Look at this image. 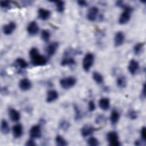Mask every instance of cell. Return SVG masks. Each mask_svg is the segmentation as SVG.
Masks as SVG:
<instances>
[{
    "label": "cell",
    "instance_id": "1",
    "mask_svg": "<svg viewBox=\"0 0 146 146\" xmlns=\"http://www.w3.org/2000/svg\"><path fill=\"white\" fill-rule=\"evenodd\" d=\"M29 56L31 64L34 66H43L47 64V58L41 55L38 50L35 47H33L29 52Z\"/></svg>",
    "mask_w": 146,
    "mask_h": 146
},
{
    "label": "cell",
    "instance_id": "2",
    "mask_svg": "<svg viewBox=\"0 0 146 146\" xmlns=\"http://www.w3.org/2000/svg\"><path fill=\"white\" fill-rule=\"evenodd\" d=\"M94 62V55L93 54L88 52L84 56L83 62H82V66L83 68L86 72H88L92 66Z\"/></svg>",
    "mask_w": 146,
    "mask_h": 146
},
{
    "label": "cell",
    "instance_id": "3",
    "mask_svg": "<svg viewBox=\"0 0 146 146\" xmlns=\"http://www.w3.org/2000/svg\"><path fill=\"white\" fill-rule=\"evenodd\" d=\"M76 83V79L73 76H68L60 79L59 83L60 86L65 90H68L74 87Z\"/></svg>",
    "mask_w": 146,
    "mask_h": 146
},
{
    "label": "cell",
    "instance_id": "4",
    "mask_svg": "<svg viewBox=\"0 0 146 146\" xmlns=\"http://www.w3.org/2000/svg\"><path fill=\"white\" fill-rule=\"evenodd\" d=\"M107 140L110 145L119 146L121 145L117 133L115 131H110L107 135Z\"/></svg>",
    "mask_w": 146,
    "mask_h": 146
},
{
    "label": "cell",
    "instance_id": "5",
    "mask_svg": "<svg viewBox=\"0 0 146 146\" xmlns=\"http://www.w3.org/2000/svg\"><path fill=\"white\" fill-rule=\"evenodd\" d=\"M30 136L31 139H38L42 135V131L41 128L39 125H34L31 127L30 131Z\"/></svg>",
    "mask_w": 146,
    "mask_h": 146
},
{
    "label": "cell",
    "instance_id": "6",
    "mask_svg": "<svg viewBox=\"0 0 146 146\" xmlns=\"http://www.w3.org/2000/svg\"><path fill=\"white\" fill-rule=\"evenodd\" d=\"M99 13V9L96 6L90 7L87 13V18L91 22H94L97 18Z\"/></svg>",
    "mask_w": 146,
    "mask_h": 146
},
{
    "label": "cell",
    "instance_id": "7",
    "mask_svg": "<svg viewBox=\"0 0 146 146\" xmlns=\"http://www.w3.org/2000/svg\"><path fill=\"white\" fill-rule=\"evenodd\" d=\"M27 31L28 34L31 36L36 35L39 31V26L35 21H31L29 23L27 27Z\"/></svg>",
    "mask_w": 146,
    "mask_h": 146
},
{
    "label": "cell",
    "instance_id": "8",
    "mask_svg": "<svg viewBox=\"0 0 146 146\" xmlns=\"http://www.w3.org/2000/svg\"><path fill=\"white\" fill-rule=\"evenodd\" d=\"M19 87L23 91H29L32 87L31 81L27 78H23L19 82Z\"/></svg>",
    "mask_w": 146,
    "mask_h": 146
},
{
    "label": "cell",
    "instance_id": "9",
    "mask_svg": "<svg viewBox=\"0 0 146 146\" xmlns=\"http://www.w3.org/2000/svg\"><path fill=\"white\" fill-rule=\"evenodd\" d=\"M132 11L129 10H124L119 18V23L120 25H125L131 19V13Z\"/></svg>",
    "mask_w": 146,
    "mask_h": 146
},
{
    "label": "cell",
    "instance_id": "10",
    "mask_svg": "<svg viewBox=\"0 0 146 146\" xmlns=\"http://www.w3.org/2000/svg\"><path fill=\"white\" fill-rule=\"evenodd\" d=\"M95 131V128L93 126L89 124H86L82 127L80 129V133L83 137H87L92 135Z\"/></svg>",
    "mask_w": 146,
    "mask_h": 146
},
{
    "label": "cell",
    "instance_id": "11",
    "mask_svg": "<svg viewBox=\"0 0 146 146\" xmlns=\"http://www.w3.org/2000/svg\"><path fill=\"white\" fill-rule=\"evenodd\" d=\"M125 40V35L122 31H118L116 33L114 37V44L116 47L121 46Z\"/></svg>",
    "mask_w": 146,
    "mask_h": 146
},
{
    "label": "cell",
    "instance_id": "12",
    "mask_svg": "<svg viewBox=\"0 0 146 146\" xmlns=\"http://www.w3.org/2000/svg\"><path fill=\"white\" fill-rule=\"evenodd\" d=\"M17 26L15 22H10L7 25H5L3 26L2 30L4 33V34L9 35L11 34L16 29Z\"/></svg>",
    "mask_w": 146,
    "mask_h": 146
},
{
    "label": "cell",
    "instance_id": "13",
    "mask_svg": "<svg viewBox=\"0 0 146 146\" xmlns=\"http://www.w3.org/2000/svg\"><path fill=\"white\" fill-rule=\"evenodd\" d=\"M139 68V63L137 60L135 59H132L129 61L128 66V69L129 73L131 75H134L137 71Z\"/></svg>",
    "mask_w": 146,
    "mask_h": 146
},
{
    "label": "cell",
    "instance_id": "14",
    "mask_svg": "<svg viewBox=\"0 0 146 146\" xmlns=\"http://www.w3.org/2000/svg\"><path fill=\"white\" fill-rule=\"evenodd\" d=\"M58 46H59V43L57 42H54L49 44L46 50L47 54L49 56H53L56 53L57 49L58 48Z\"/></svg>",
    "mask_w": 146,
    "mask_h": 146
},
{
    "label": "cell",
    "instance_id": "15",
    "mask_svg": "<svg viewBox=\"0 0 146 146\" xmlns=\"http://www.w3.org/2000/svg\"><path fill=\"white\" fill-rule=\"evenodd\" d=\"M12 131L13 136L15 138L18 139L21 137L23 134V127L22 124L19 123L15 124L12 128Z\"/></svg>",
    "mask_w": 146,
    "mask_h": 146
},
{
    "label": "cell",
    "instance_id": "16",
    "mask_svg": "<svg viewBox=\"0 0 146 146\" xmlns=\"http://www.w3.org/2000/svg\"><path fill=\"white\" fill-rule=\"evenodd\" d=\"M59 95L58 92L55 90H48L47 92L46 102L47 103H52L58 99Z\"/></svg>",
    "mask_w": 146,
    "mask_h": 146
},
{
    "label": "cell",
    "instance_id": "17",
    "mask_svg": "<svg viewBox=\"0 0 146 146\" xmlns=\"http://www.w3.org/2000/svg\"><path fill=\"white\" fill-rule=\"evenodd\" d=\"M38 15L40 19L42 21H46L50 18L51 15V11L46 9L40 8L38 11Z\"/></svg>",
    "mask_w": 146,
    "mask_h": 146
},
{
    "label": "cell",
    "instance_id": "18",
    "mask_svg": "<svg viewBox=\"0 0 146 146\" xmlns=\"http://www.w3.org/2000/svg\"><path fill=\"white\" fill-rule=\"evenodd\" d=\"M9 116L12 121L17 122L19 120L21 115L19 111L14 108H10L9 110Z\"/></svg>",
    "mask_w": 146,
    "mask_h": 146
},
{
    "label": "cell",
    "instance_id": "19",
    "mask_svg": "<svg viewBox=\"0 0 146 146\" xmlns=\"http://www.w3.org/2000/svg\"><path fill=\"white\" fill-rule=\"evenodd\" d=\"M98 104L102 110L107 111L110 107V99L107 98H102L99 100Z\"/></svg>",
    "mask_w": 146,
    "mask_h": 146
},
{
    "label": "cell",
    "instance_id": "20",
    "mask_svg": "<svg viewBox=\"0 0 146 146\" xmlns=\"http://www.w3.org/2000/svg\"><path fill=\"white\" fill-rule=\"evenodd\" d=\"M76 62L75 59L70 56H66L65 58H63L61 62L60 65L62 66H72L75 65Z\"/></svg>",
    "mask_w": 146,
    "mask_h": 146
},
{
    "label": "cell",
    "instance_id": "21",
    "mask_svg": "<svg viewBox=\"0 0 146 146\" xmlns=\"http://www.w3.org/2000/svg\"><path fill=\"white\" fill-rule=\"evenodd\" d=\"M14 65L17 68H19V69H26L29 64L23 58H18L14 62Z\"/></svg>",
    "mask_w": 146,
    "mask_h": 146
},
{
    "label": "cell",
    "instance_id": "22",
    "mask_svg": "<svg viewBox=\"0 0 146 146\" xmlns=\"http://www.w3.org/2000/svg\"><path fill=\"white\" fill-rule=\"evenodd\" d=\"M110 119L111 123L112 125L116 124L117 123V122L119 121V119H120V113H119V112L117 110H113L111 113Z\"/></svg>",
    "mask_w": 146,
    "mask_h": 146
},
{
    "label": "cell",
    "instance_id": "23",
    "mask_svg": "<svg viewBox=\"0 0 146 146\" xmlns=\"http://www.w3.org/2000/svg\"><path fill=\"white\" fill-rule=\"evenodd\" d=\"M92 78L94 80V81L98 84H102V83H103L104 78L103 75L97 71L93 72Z\"/></svg>",
    "mask_w": 146,
    "mask_h": 146
},
{
    "label": "cell",
    "instance_id": "24",
    "mask_svg": "<svg viewBox=\"0 0 146 146\" xmlns=\"http://www.w3.org/2000/svg\"><path fill=\"white\" fill-rule=\"evenodd\" d=\"M1 131L2 134L6 135L10 131V127L7 121L5 120H2L1 123Z\"/></svg>",
    "mask_w": 146,
    "mask_h": 146
},
{
    "label": "cell",
    "instance_id": "25",
    "mask_svg": "<svg viewBox=\"0 0 146 146\" xmlns=\"http://www.w3.org/2000/svg\"><path fill=\"white\" fill-rule=\"evenodd\" d=\"M117 86L121 88H125L127 86V80L124 76L120 75L119 76L116 80Z\"/></svg>",
    "mask_w": 146,
    "mask_h": 146
},
{
    "label": "cell",
    "instance_id": "26",
    "mask_svg": "<svg viewBox=\"0 0 146 146\" xmlns=\"http://www.w3.org/2000/svg\"><path fill=\"white\" fill-rule=\"evenodd\" d=\"M144 44L145 43L144 42H140L135 45V46L133 47V52L135 55H139L141 53H142L144 49Z\"/></svg>",
    "mask_w": 146,
    "mask_h": 146
},
{
    "label": "cell",
    "instance_id": "27",
    "mask_svg": "<svg viewBox=\"0 0 146 146\" xmlns=\"http://www.w3.org/2000/svg\"><path fill=\"white\" fill-rule=\"evenodd\" d=\"M53 2L55 4L56 11L58 13H63L65 9V5L64 2L62 1H53Z\"/></svg>",
    "mask_w": 146,
    "mask_h": 146
},
{
    "label": "cell",
    "instance_id": "28",
    "mask_svg": "<svg viewBox=\"0 0 146 146\" xmlns=\"http://www.w3.org/2000/svg\"><path fill=\"white\" fill-rule=\"evenodd\" d=\"M56 145L58 146H66L68 145L67 141L60 135H57L55 137Z\"/></svg>",
    "mask_w": 146,
    "mask_h": 146
},
{
    "label": "cell",
    "instance_id": "29",
    "mask_svg": "<svg viewBox=\"0 0 146 146\" xmlns=\"http://www.w3.org/2000/svg\"><path fill=\"white\" fill-rule=\"evenodd\" d=\"M40 36H41L42 39L44 42H48L50 39L51 34L49 32V31L47 30H42L40 33Z\"/></svg>",
    "mask_w": 146,
    "mask_h": 146
},
{
    "label": "cell",
    "instance_id": "30",
    "mask_svg": "<svg viewBox=\"0 0 146 146\" xmlns=\"http://www.w3.org/2000/svg\"><path fill=\"white\" fill-rule=\"evenodd\" d=\"M70 127V123L66 120H61L59 124V127L60 128V129L64 131H67L69 129Z\"/></svg>",
    "mask_w": 146,
    "mask_h": 146
},
{
    "label": "cell",
    "instance_id": "31",
    "mask_svg": "<svg viewBox=\"0 0 146 146\" xmlns=\"http://www.w3.org/2000/svg\"><path fill=\"white\" fill-rule=\"evenodd\" d=\"M74 109L75 111V119L76 121L80 120L82 117V114L81 111L79 108L78 106L76 104H74Z\"/></svg>",
    "mask_w": 146,
    "mask_h": 146
},
{
    "label": "cell",
    "instance_id": "32",
    "mask_svg": "<svg viewBox=\"0 0 146 146\" xmlns=\"http://www.w3.org/2000/svg\"><path fill=\"white\" fill-rule=\"evenodd\" d=\"M87 144L90 146H98L99 145L98 140L94 137H90L87 140Z\"/></svg>",
    "mask_w": 146,
    "mask_h": 146
},
{
    "label": "cell",
    "instance_id": "33",
    "mask_svg": "<svg viewBox=\"0 0 146 146\" xmlns=\"http://www.w3.org/2000/svg\"><path fill=\"white\" fill-rule=\"evenodd\" d=\"M0 6L2 9L9 10L11 8V5L10 1H0Z\"/></svg>",
    "mask_w": 146,
    "mask_h": 146
},
{
    "label": "cell",
    "instance_id": "34",
    "mask_svg": "<svg viewBox=\"0 0 146 146\" xmlns=\"http://www.w3.org/2000/svg\"><path fill=\"white\" fill-rule=\"evenodd\" d=\"M127 116L130 119L135 120L137 118L138 114L136 111L132 110H130L128 111V112L127 113Z\"/></svg>",
    "mask_w": 146,
    "mask_h": 146
},
{
    "label": "cell",
    "instance_id": "35",
    "mask_svg": "<svg viewBox=\"0 0 146 146\" xmlns=\"http://www.w3.org/2000/svg\"><path fill=\"white\" fill-rule=\"evenodd\" d=\"M95 121L97 124L103 123L106 121V117L103 115H99L95 117Z\"/></svg>",
    "mask_w": 146,
    "mask_h": 146
},
{
    "label": "cell",
    "instance_id": "36",
    "mask_svg": "<svg viewBox=\"0 0 146 146\" xmlns=\"http://www.w3.org/2000/svg\"><path fill=\"white\" fill-rule=\"evenodd\" d=\"M96 108V106L93 100H90L88 103V109L90 112H93Z\"/></svg>",
    "mask_w": 146,
    "mask_h": 146
},
{
    "label": "cell",
    "instance_id": "37",
    "mask_svg": "<svg viewBox=\"0 0 146 146\" xmlns=\"http://www.w3.org/2000/svg\"><path fill=\"white\" fill-rule=\"evenodd\" d=\"M140 136H141V140L145 141V140H146V129H145V127L144 126L141 128Z\"/></svg>",
    "mask_w": 146,
    "mask_h": 146
},
{
    "label": "cell",
    "instance_id": "38",
    "mask_svg": "<svg viewBox=\"0 0 146 146\" xmlns=\"http://www.w3.org/2000/svg\"><path fill=\"white\" fill-rule=\"evenodd\" d=\"M140 98H141V99H143V100H144L145 98V83L144 84L143 86V88L141 90Z\"/></svg>",
    "mask_w": 146,
    "mask_h": 146
},
{
    "label": "cell",
    "instance_id": "39",
    "mask_svg": "<svg viewBox=\"0 0 146 146\" xmlns=\"http://www.w3.org/2000/svg\"><path fill=\"white\" fill-rule=\"evenodd\" d=\"M77 3L81 7H86L88 5V3L85 1H78Z\"/></svg>",
    "mask_w": 146,
    "mask_h": 146
},
{
    "label": "cell",
    "instance_id": "40",
    "mask_svg": "<svg viewBox=\"0 0 146 146\" xmlns=\"http://www.w3.org/2000/svg\"><path fill=\"white\" fill-rule=\"evenodd\" d=\"M26 145H27V146H34L36 145V144L35 143V142L34 141V140H33V139H30L29 140H27L26 142V144H25Z\"/></svg>",
    "mask_w": 146,
    "mask_h": 146
},
{
    "label": "cell",
    "instance_id": "41",
    "mask_svg": "<svg viewBox=\"0 0 146 146\" xmlns=\"http://www.w3.org/2000/svg\"><path fill=\"white\" fill-rule=\"evenodd\" d=\"M143 143H145V141H143L142 140H136L135 141V144L136 145H139H139H144Z\"/></svg>",
    "mask_w": 146,
    "mask_h": 146
},
{
    "label": "cell",
    "instance_id": "42",
    "mask_svg": "<svg viewBox=\"0 0 146 146\" xmlns=\"http://www.w3.org/2000/svg\"><path fill=\"white\" fill-rule=\"evenodd\" d=\"M1 92H2V94H3V92H4V94H5V95H6L7 93L8 92V90H7V88H6V87L2 88V89H1Z\"/></svg>",
    "mask_w": 146,
    "mask_h": 146
}]
</instances>
